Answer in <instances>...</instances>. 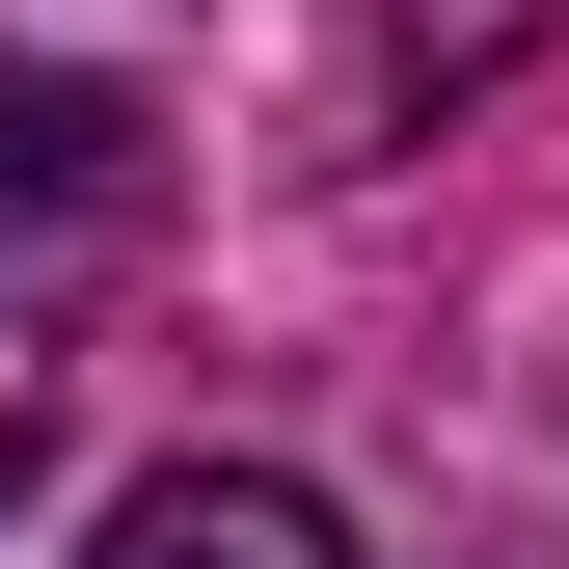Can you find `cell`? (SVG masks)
<instances>
[{
	"mask_svg": "<svg viewBox=\"0 0 569 569\" xmlns=\"http://www.w3.org/2000/svg\"><path fill=\"white\" fill-rule=\"evenodd\" d=\"M82 569H352L326 542V488L299 461H163V488H109V542Z\"/></svg>",
	"mask_w": 569,
	"mask_h": 569,
	"instance_id": "1",
	"label": "cell"
},
{
	"mask_svg": "<svg viewBox=\"0 0 569 569\" xmlns=\"http://www.w3.org/2000/svg\"><path fill=\"white\" fill-rule=\"evenodd\" d=\"M82 218H136V109L109 82H0V244H82Z\"/></svg>",
	"mask_w": 569,
	"mask_h": 569,
	"instance_id": "2",
	"label": "cell"
},
{
	"mask_svg": "<svg viewBox=\"0 0 569 569\" xmlns=\"http://www.w3.org/2000/svg\"><path fill=\"white\" fill-rule=\"evenodd\" d=\"M488 569H542V542H488Z\"/></svg>",
	"mask_w": 569,
	"mask_h": 569,
	"instance_id": "3",
	"label": "cell"
}]
</instances>
